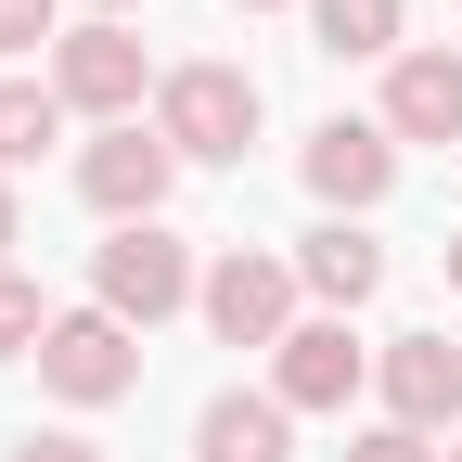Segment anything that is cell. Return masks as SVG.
I'll return each instance as SVG.
<instances>
[{"label": "cell", "mask_w": 462, "mask_h": 462, "mask_svg": "<svg viewBox=\"0 0 462 462\" xmlns=\"http://www.w3.org/2000/svg\"><path fill=\"white\" fill-rule=\"evenodd\" d=\"M385 142H462V51H398L385 65Z\"/></svg>", "instance_id": "obj_10"}, {"label": "cell", "mask_w": 462, "mask_h": 462, "mask_svg": "<svg viewBox=\"0 0 462 462\" xmlns=\"http://www.w3.org/2000/svg\"><path fill=\"white\" fill-rule=\"evenodd\" d=\"M257 78L245 65H167V90H154V142L180 154V167H245V142H257Z\"/></svg>", "instance_id": "obj_1"}, {"label": "cell", "mask_w": 462, "mask_h": 462, "mask_svg": "<svg viewBox=\"0 0 462 462\" xmlns=\"http://www.w3.org/2000/svg\"><path fill=\"white\" fill-rule=\"evenodd\" d=\"M167 180H180V154H167L154 129H103V142L78 154V193H90V218H116V231L167 218Z\"/></svg>", "instance_id": "obj_8"}, {"label": "cell", "mask_w": 462, "mask_h": 462, "mask_svg": "<svg viewBox=\"0 0 462 462\" xmlns=\"http://www.w3.org/2000/svg\"><path fill=\"white\" fill-rule=\"evenodd\" d=\"M346 462H449V449L411 437V424H373V437H346Z\"/></svg>", "instance_id": "obj_17"}, {"label": "cell", "mask_w": 462, "mask_h": 462, "mask_svg": "<svg viewBox=\"0 0 462 462\" xmlns=\"http://www.w3.org/2000/svg\"><path fill=\"white\" fill-rule=\"evenodd\" d=\"M51 142H65V90H51V78H0V180L39 167Z\"/></svg>", "instance_id": "obj_14"}, {"label": "cell", "mask_w": 462, "mask_h": 462, "mask_svg": "<svg viewBox=\"0 0 462 462\" xmlns=\"http://www.w3.org/2000/svg\"><path fill=\"white\" fill-rule=\"evenodd\" d=\"M296 282H309V296L346 321V309H360V296H385V245H373V231L360 218H321L309 231V245H296Z\"/></svg>", "instance_id": "obj_12"}, {"label": "cell", "mask_w": 462, "mask_h": 462, "mask_svg": "<svg viewBox=\"0 0 462 462\" xmlns=\"http://www.w3.org/2000/svg\"><path fill=\"white\" fill-rule=\"evenodd\" d=\"M437 257H449V296H462V231H449V245H437Z\"/></svg>", "instance_id": "obj_21"}, {"label": "cell", "mask_w": 462, "mask_h": 462, "mask_svg": "<svg viewBox=\"0 0 462 462\" xmlns=\"http://www.w3.org/2000/svg\"><path fill=\"white\" fill-rule=\"evenodd\" d=\"M398 26H411V0H309V39L334 51V65H398Z\"/></svg>", "instance_id": "obj_13"}, {"label": "cell", "mask_w": 462, "mask_h": 462, "mask_svg": "<svg viewBox=\"0 0 462 462\" xmlns=\"http://www.w3.org/2000/svg\"><path fill=\"white\" fill-rule=\"evenodd\" d=\"M245 14H282V0H245Z\"/></svg>", "instance_id": "obj_22"}, {"label": "cell", "mask_w": 462, "mask_h": 462, "mask_svg": "<svg viewBox=\"0 0 462 462\" xmlns=\"http://www.w3.org/2000/svg\"><path fill=\"white\" fill-rule=\"evenodd\" d=\"M449 462H462V449H449Z\"/></svg>", "instance_id": "obj_23"}, {"label": "cell", "mask_w": 462, "mask_h": 462, "mask_svg": "<svg viewBox=\"0 0 462 462\" xmlns=\"http://www.w3.org/2000/svg\"><path fill=\"white\" fill-rule=\"evenodd\" d=\"M51 90H65V116H103V129H142V90H167L154 65H142V39L129 26H65L51 39Z\"/></svg>", "instance_id": "obj_4"}, {"label": "cell", "mask_w": 462, "mask_h": 462, "mask_svg": "<svg viewBox=\"0 0 462 462\" xmlns=\"http://www.w3.org/2000/svg\"><path fill=\"white\" fill-rule=\"evenodd\" d=\"M90 14H103V26H129V14H142V0H90Z\"/></svg>", "instance_id": "obj_20"}, {"label": "cell", "mask_w": 462, "mask_h": 462, "mask_svg": "<svg viewBox=\"0 0 462 462\" xmlns=\"http://www.w3.org/2000/svg\"><path fill=\"white\" fill-rule=\"evenodd\" d=\"M39 385L65 398V411H116V398H142V334L116 321V309H51Z\"/></svg>", "instance_id": "obj_3"}, {"label": "cell", "mask_w": 462, "mask_h": 462, "mask_svg": "<svg viewBox=\"0 0 462 462\" xmlns=\"http://www.w3.org/2000/svg\"><path fill=\"white\" fill-rule=\"evenodd\" d=\"M39 39H65V0H0V65L39 51Z\"/></svg>", "instance_id": "obj_16"}, {"label": "cell", "mask_w": 462, "mask_h": 462, "mask_svg": "<svg viewBox=\"0 0 462 462\" xmlns=\"http://www.w3.org/2000/svg\"><path fill=\"white\" fill-rule=\"evenodd\" d=\"M206 296V270H193V245L167 218H142V231H116V245L90 257V309H116L129 334H154V321H180Z\"/></svg>", "instance_id": "obj_2"}, {"label": "cell", "mask_w": 462, "mask_h": 462, "mask_svg": "<svg viewBox=\"0 0 462 462\" xmlns=\"http://www.w3.org/2000/svg\"><path fill=\"white\" fill-rule=\"evenodd\" d=\"M296 167H309V193H321L334 218H373V206L398 193V142H385V116H321Z\"/></svg>", "instance_id": "obj_7"}, {"label": "cell", "mask_w": 462, "mask_h": 462, "mask_svg": "<svg viewBox=\"0 0 462 462\" xmlns=\"http://www.w3.org/2000/svg\"><path fill=\"white\" fill-rule=\"evenodd\" d=\"M193 462H296V411H282V398L257 385H218L206 411H193Z\"/></svg>", "instance_id": "obj_11"}, {"label": "cell", "mask_w": 462, "mask_h": 462, "mask_svg": "<svg viewBox=\"0 0 462 462\" xmlns=\"http://www.w3.org/2000/svg\"><path fill=\"white\" fill-rule=\"evenodd\" d=\"M373 385H385V424H411V437L462 424V346H449V334H385Z\"/></svg>", "instance_id": "obj_9"}, {"label": "cell", "mask_w": 462, "mask_h": 462, "mask_svg": "<svg viewBox=\"0 0 462 462\" xmlns=\"http://www.w3.org/2000/svg\"><path fill=\"white\" fill-rule=\"evenodd\" d=\"M14 245H26V218H14V180H0V257H14Z\"/></svg>", "instance_id": "obj_19"}, {"label": "cell", "mask_w": 462, "mask_h": 462, "mask_svg": "<svg viewBox=\"0 0 462 462\" xmlns=\"http://www.w3.org/2000/svg\"><path fill=\"white\" fill-rule=\"evenodd\" d=\"M39 334H51L39 282H26V270H0V360H39Z\"/></svg>", "instance_id": "obj_15"}, {"label": "cell", "mask_w": 462, "mask_h": 462, "mask_svg": "<svg viewBox=\"0 0 462 462\" xmlns=\"http://www.w3.org/2000/svg\"><path fill=\"white\" fill-rule=\"evenodd\" d=\"M296 296H309V282H296V257H257V245H218L206 257V334L218 346H282V334H296Z\"/></svg>", "instance_id": "obj_5"}, {"label": "cell", "mask_w": 462, "mask_h": 462, "mask_svg": "<svg viewBox=\"0 0 462 462\" xmlns=\"http://www.w3.org/2000/svg\"><path fill=\"white\" fill-rule=\"evenodd\" d=\"M373 360H385V346H360V334L321 309V321H296V334L270 346V398H282V411H346V398L373 385Z\"/></svg>", "instance_id": "obj_6"}, {"label": "cell", "mask_w": 462, "mask_h": 462, "mask_svg": "<svg viewBox=\"0 0 462 462\" xmlns=\"http://www.w3.org/2000/svg\"><path fill=\"white\" fill-rule=\"evenodd\" d=\"M14 462H103V449H90V437H26Z\"/></svg>", "instance_id": "obj_18"}]
</instances>
